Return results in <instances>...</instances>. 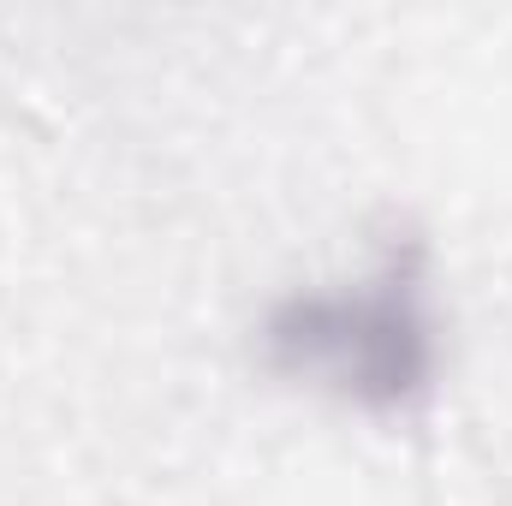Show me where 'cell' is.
Masks as SVG:
<instances>
[{
	"mask_svg": "<svg viewBox=\"0 0 512 506\" xmlns=\"http://www.w3.org/2000/svg\"><path fill=\"white\" fill-rule=\"evenodd\" d=\"M256 358L286 387H310L358 417H417L447 376L435 251L393 233L358 274L280 292L256 322Z\"/></svg>",
	"mask_w": 512,
	"mask_h": 506,
	"instance_id": "6da1fadb",
	"label": "cell"
}]
</instances>
